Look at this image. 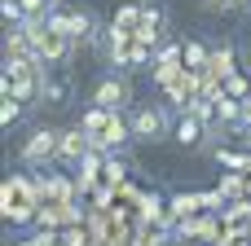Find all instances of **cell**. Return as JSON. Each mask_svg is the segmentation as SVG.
<instances>
[{"mask_svg": "<svg viewBox=\"0 0 251 246\" xmlns=\"http://www.w3.org/2000/svg\"><path fill=\"white\" fill-rule=\"evenodd\" d=\"M128 123H132L137 141H163V136H172V119H168L163 106H137L128 114Z\"/></svg>", "mask_w": 251, "mask_h": 246, "instance_id": "1", "label": "cell"}, {"mask_svg": "<svg viewBox=\"0 0 251 246\" xmlns=\"http://www.w3.org/2000/svg\"><path fill=\"white\" fill-rule=\"evenodd\" d=\"M57 145H62V132L57 128H35L26 141H22V167H44V163H53L57 158Z\"/></svg>", "mask_w": 251, "mask_h": 246, "instance_id": "2", "label": "cell"}, {"mask_svg": "<svg viewBox=\"0 0 251 246\" xmlns=\"http://www.w3.org/2000/svg\"><path fill=\"white\" fill-rule=\"evenodd\" d=\"M128 101H132L128 75H106V79L93 88V106H106V110H124Z\"/></svg>", "mask_w": 251, "mask_h": 246, "instance_id": "3", "label": "cell"}, {"mask_svg": "<svg viewBox=\"0 0 251 246\" xmlns=\"http://www.w3.org/2000/svg\"><path fill=\"white\" fill-rule=\"evenodd\" d=\"M93 150H97L93 132H84V128H71V132H62V145H57V163H84Z\"/></svg>", "mask_w": 251, "mask_h": 246, "instance_id": "4", "label": "cell"}, {"mask_svg": "<svg viewBox=\"0 0 251 246\" xmlns=\"http://www.w3.org/2000/svg\"><path fill=\"white\" fill-rule=\"evenodd\" d=\"M172 132H176V141H181L185 150H199V145H203V132H212V128H207V123H199L194 114H181V123H176Z\"/></svg>", "mask_w": 251, "mask_h": 246, "instance_id": "5", "label": "cell"}, {"mask_svg": "<svg viewBox=\"0 0 251 246\" xmlns=\"http://www.w3.org/2000/svg\"><path fill=\"white\" fill-rule=\"evenodd\" d=\"M243 97H229V92H221L216 97V114H221V123H229V128H238L243 132Z\"/></svg>", "mask_w": 251, "mask_h": 246, "instance_id": "6", "label": "cell"}, {"mask_svg": "<svg viewBox=\"0 0 251 246\" xmlns=\"http://www.w3.org/2000/svg\"><path fill=\"white\" fill-rule=\"evenodd\" d=\"M207 70H212L216 79H229V75H234V48H229V44L212 48V62H207Z\"/></svg>", "mask_w": 251, "mask_h": 246, "instance_id": "7", "label": "cell"}, {"mask_svg": "<svg viewBox=\"0 0 251 246\" xmlns=\"http://www.w3.org/2000/svg\"><path fill=\"white\" fill-rule=\"evenodd\" d=\"M115 26H124V31H137V26H141V4H124V9L115 13Z\"/></svg>", "mask_w": 251, "mask_h": 246, "instance_id": "8", "label": "cell"}, {"mask_svg": "<svg viewBox=\"0 0 251 246\" xmlns=\"http://www.w3.org/2000/svg\"><path fill=\"white\" fill-rule=\"evenodd\" d=\"M207 62H212V53L203 44H185V66L190 70H207Z\"/></svg>", "mask_w": 251, "mask_h": 246, "instance_id": "9", "label": "cell"}, {"mask_svg": "<svg viewBox=\"0 0 251 246\" xmlns=\"http://www.w3.org/2000/svg\"><path fill=\"white\" fill-rule=\"evenodd\" d=\"M124 176H128V158H124V154H106V180L119 185Z\"/></svg>", "mask_w": 251, "mask_h": 246, "instance_id": "10", "label": "cell"}, {"mask_svg": "<svg viewBox=\"0 0 251 246\" xmlns=\"http://www.w3.org/2000/svg\"><path fill=\"white\" fill-rule=\"evenodd\" d=\"M168 207H172V220H190V216L199 211V198H185V194H176Z\"/></svg>", "mask_w": 251, "mask_h": 246, "instance_id": "11", "label": "cell"}, {"mask_svg": "<svg viewBox=\"0 0 251 246\" xmlns=\"http://www.w3.org/2000/svg\"><path fill=\"white\" fill-rule=\"evenodd\" d=\"M22 119V101L18 97H4V106H0V123L9 128V123H18Z\"/></svg>", "mask_w": 251, "mask_h": 246, "instance_id": "12", "label": "cell"}, {"mask_svg": "<svg viewBox=\"0 0 251 246\" xmlns=\"http://www.w3.org/2000/svg\"><path fill=\"white\" fill-rule=\"evenodd\" d=\"M44 194H49V198H62V202H66V198H71V185H66L62 176H49V180H44Z\"/></svg>", "mask_w": 251, "mask_h": 246, "instance_id": "13", "label": "cell"}, {"mask_svg": "<svg viewBox=\"0 0 251 246\" xmlns=\"http://www.w3.org/2000/svg\"><path fill=\"white\" fill-rule=\"evenodd\" d=\"M225 92H229V97H243V101H247V97H251V84L243 79V75H229V79H225Z\"/></svg>", "mask_w": 251, "mask_h": 246, "instance_id": "14", "label": "cell"}, {"mask_svg": "<svg viewBox=\"0 0 251 246\" xmlns=\"http://www.w3.org/2000/svg\"><path fill=\"white\" fill-rule=\"evenodd\" d=\"M62 242H66V246H84V233H66Z\"/></svg>", "mask_w": 251, "mask_h": 246, "instance_id": "15", "label": "cell"}, {"mask_svg": "<svg viewBox=\"0 0 251 246\" xmlns=\"http://www.w3.org/2000/svg\"><path fill=\"white\" fill-rule=\"evenodd\" d=\"M243 128H251V97H247V106H243Z\"/></svg>", "mask_w": 251, "mask_h": 246, "instance_id": "16", "label": "cell"}, {"mask_svg": "<svg viewBox=\"0 0 251 246\" xmlns=\"http://www.w3.org/2000/svg\"><path fill=\"white\" fill-rule=\"evenodd\" d=\"M207 9H229V0H203Z\"/></svg>", "mask_w": 251, "mask_h": 246, "instance_id": "17", "label": "cell"}, {"mask_svg": "<svg viewBox=\"0 0 251 246\" xmlns=\"http://www.w3.org/2000/svg\"><path fill=\"white\" fill-rule=\"evenodd\" d=\"M229 9H251V0H229Z\"/></svg>", "mask_w": 251, "mask_h": 246, "instance_id": "18", "label": "cell"}]
</instances>
